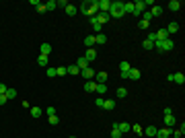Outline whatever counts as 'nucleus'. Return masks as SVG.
Wrapping results in <instances>:
<instances>
[{
	"label": "nucleus",
	"instance_id": "nucleus-27",
	"mask_svg": "<svg viewBox=\"0 0 185 138\" xmlns=\"http://www.w3.org/2000/svg\"><path fill=\"white\" fill-rule=\"evenodd\" d=\"M150 15L152 17H160V15H162V6H156V4H154L152 10H150Z\"/></svg>",
	"mask_w": 185,
	"mask_h": 138
},
{
	"label": "nucleus",
	"instance_id": "nucleus-9",
	"mask_svg": "<svg viewBox=\"0 0 185 138\" xmlns=\"http://www.w3.org/2000/svg\"><path fill=\"white\" fill-rule=\"evenodd\" d=\"M76 66H78V70H80V72H82V70H84V68H89L91 64H89V62L84 60V56H80V58L76 60Z\"/></svg>",
	"mask_w": 185,
	"mask_h": 138
},
{
	"label": "nucleus",
	"instance_id": "nucleus-45",
	"mask_svg": "<svg viewBox=\"0 0 185 138\" xmlns=\"http://www.w3.org/2000/svg\"><path fill=\"white\" fill-rule=\"evenodd\" d=\"M146 39H148V41H152V43H154V41H156V33H148V37H146Z\"/></svg>",
	"mask_w": 185,
	"mask_h": 138
},
{
	"label": "nucleus",
	"instance_id": "nucleus-12",
	"mask_svg": "<svg viewBox=\"0 0 185 138\" xmlns=\"http://www.w3.org/2000/svg\"><path fill=\"white\" fill-rule=\"evenodd\" d=\"M171 136V130L169 128H160V130H156V136L154 138H169Z\"/></svg>",
	"mask_w": 185,
	"mask_h": 138
},
{
	"label": "nucleus",
	"instance_id": "nucleus-36",
	"mask_svg": "<svg viewBox=\"0 0 185 138\" xmlns=\"http://www.w3.org/2000/svg\"><path fill=\"white\" fill-rule=\"evenodd\" d=\"M152 19H154V17L150 15V10H144V12H142V21H146V23H150Z\"/></svg>",
	"mask_w": 185,
	"mask_h": 138
},
{
	"label": "nucleus",
	"instance_id": "nucleus-28",
	"mask_svg": "<svg viewBox=\"0 0 185 138\" xmlns=\"http://www.w3.org/2000/svg\"><path fill=\"white\" fill-rule=\"evenodd\" d=\"M111 138H121V132L117 130V122H115L113 128H111Z\"/></svg>",
	"mask_w": 185,
	"mask_h": 138
},
{
	"label": "nucleus",
	"instance_id": "nucleus-14",
	"mask_svg": "<svg viewBox=\"0 0 185 138\" xmlns=\"http://www.w3.org/2000/svg\"><path fill=\"white\" fill-rule=\"evenodd\" d=\"M156 130H159V128H154V126H148V128H144L142 134H146L148 138H154V136H156Z\"/></svg>",
	"mask_w": 185,
	"mask_h": 138
},
{
	"label": "nucleus",
	"instance_id": "nucleus-38",
	"mask_svg": "<svg viewBox=\"0 0 185 138\" xmlns=\"http://www.w3.org/2000/svg\"><path fill=\"white\" fill-rule=\"evenodd\" d=\"M15 97H17V91H15V89H9V91H6V99H15Z\"/></svg>",
	"mask_w": 185,
	"mask_h": 138
},
{
	"label": "nucleus",
	"instance_id": "nucleus-44",
	"mask_svg": "<svg viewBox=\"0 0 185 138\" xmlns=\"http://www.w3.org/2000/svg\"><path fill=\"white\" fill-rule=\"evenodd\" d=\"M138 27H140V29H148V27H150V23H146V21H140V23H138Z\"/></svg>",
	"mask_w": 185,
	"mask_h": 138
},
{
	"label": "nucleus",
	"instance_id": "nucleus-25",
	"mask_svg": "<svg viewBox=\"0 0 185 138\" xmlns=\"http://www.w3.org/2000/svg\"><path fill=\"white\" fill-rule=\"evenodd\" d=\"M175 124H177V120L173 118V115H165V126H167V128H171V126H175Z\"/></svg>",
	"mask_w": 185,
	"mask_h": 138
},
{
	"label": "nucleus",
	"instance_id": "nucleus-1",
	"mask_svg": "<svg viewBox=\"0 0 185 138\" xmlns=\"http://www.w3.org/2000/svg\"><path fill=\"white\" fill-rule=\"evenodd\" d=\"M175 48V41L173 39H165V41H154V50L159 52H171Z\"/></svg>",
	"mask_w": 185,
	"mask_h": 138
},
{
	"label": "nucleus",
	"instance_id": "nucleus-2",
	"mask_svg": "<svg viewBox=\"0 0 185 138\" xmlns=\"http://www.w3.org/2000/svg\"><path fill=\"white\" fill-rule=\"evenodd\" d=\"M169 83H177V85H183L185 83V76H183V72H175V74H169Z\"/></svg>",
	"mask_w": 185,
	"mask_h": 138
},
{
	"label": "nucleus",
	"instance_id": "nucleus-23",
	"mask_svg": "<svg viewBox=\"0 0 185 138\" xmlns=\"http://www.w3.org/2000/svg\"><path fill=\"white\" fill-rule=\"evenodd\" d=\"M115 95H117L119 99H126V97H127V89H126V87H119L117 91H115Z\"/></svg>",
	"mask_w": 185,
	"mask_h": 138
},
{
	"label": "nucleus",
	"instance_id": "nucleus-40",
	"mask_svg": "<svg viewBox=\"0 0 185 138\" xmlns=\"http://www.w3.org/2000/svg\"><path fill=\"white\" fill-rule=\"evenodd\" d=\"M47 118H50V124H51V126L60 124V118H58V115H47Z\"/></svg>",
	"mask_w": 185,
	"mask_h": 138
},
{
	"label": "nucleus",
	"instance_id": "nucleus-32",
	"mask_svg": "<svg viewBox=\"0 0 185 138\" xmlns=\"http://www.w3.org/2000/svg\"><path fill=\"white\" fill-rule=\"evenodd\" d=\"M121 6H124L121 0H113V2H111V9H113V10H121Z\"/></svg>",
	"mask_w": 185,
	"mask_h": 138
},
{
	"label": "nucleus",
	"instance_id": "nucleus-20",
	"mask_svg": "<svg viewBox=\"0 0 185 138\" xmlns=\"http://www.w3.org/2000/svg\"><path fill=\"white\" fill-rule=\"evenodd\" d=\"M130 68H132V66H130V62H119V70H121V74H127V72H130Z\"/></svg>",
	"mask_w": 185,
	"mask_h": 138
},
{
	"label": "nucleus",
	"instance_id": "nucleus-48",
	"mask_svg": "<svg viewBox=\"0 0 185 138\" xmlns=\"http://www.w3.org/2000/svg\"><path fill=\"white\" fill-rule=\"evenodd\" d=\"M6 101H9V99H6V95H0V105H4Z\"/></svg>",
	"mask_w": 185,
	"mask_h": 138
},
{
	"label": "nucleus",
	"instance_id": "nucleus-42",
	"mask_svg": "<svg viewBox=\"0 0 185 138\" xmlns=\"http://www.w3.org/2000/svg\"><path fill=\"white\" fill-rule=\"evenodd\" d=\"M6 91H9V87L4 85V83H0V95H6Z\"/></svg>",
	"mask_w": 185,
	"mask_h": 138
},
{
	"label": "nucleus",
	"instance_id": "nucleus-29",
	"mask_svg": "<svg viewBox=\"0 0 185 138\" xmlns=\"http://www.w3.org/2000/svg\"><path fill=\"white\" fill-rule=\"evenodd\" d=\"M95 91H97V93L103 97L105 93H107V85H105V83H101V85H97V89H95Z\"/></svg>",
	"mask_w": 185,
	"mask_h": 138
},
{
	"label": "nucleus",
	"instance_id": "nucleus-3",
	"mask_svg": "<svg viewBox=\"0 0 185 138\" xmlns=\"http://www.w3.org/2000/svg\"><path fill=\"white\" fill-rule=\"evenodd\" d=\"M97 4H99V12H109L111 0H97Z\"/></svg>",
	"mask_w": 185,
	"mask_h": 138
},
{
	"label": "nucleus",
	"instance_id": "nucleus-26",
	"mask_svg": "<svg viewBox=\"0 0 185 138\" xmlns=\"http://www.w3.org/2000/svg\"><path fill=\"white\" fill-rule=\"evenodd\" d=\"M169 9H171V10H175V12H177V10L181 9V2H179V0H171V2H169Z\"/></svg>",
	"mask_w": 185,
	"mask_h": 138
},
{
	"label": "nucleus",
	"instance_id": "nucleus-33",
	"mask_svg": "<svg viewBox=\"0 0 185 138\" xmlns=\"http://www.w3.org/2000/svg\"><path fill=\"white\" fill-rule=\"evenodd\" d=\"M91 23H92V29H95V31H97V33H99V31H101V23H99V21H97V19H95V17H92L91 19Z\"/></svg>",
	"mask_w": 185,
	"mask_h": 138
},
{
	"label": "nucleus",
	"instance_id": "nucleus-35",
	"mask_svg": "<svg viewBox=\"0 0 185 138\" xmlns=\"http://www.w3.org/2000/svg\"><path fill=\"white\" fill-rule=\"evenodd\" d=\"M109 17H115V19H121V17H124V12H121V10H113V9H109Z\"/></svg>",
	"mask_w": 185,
	"mask_h": 138
},
{
	"label": "nucleus",
	"instance_id": "nucleus-19",
	"mask_svg": "<svg viewBox=\"0 0 185 138\" xmlns=\"http://www.w3.org/2000/svg\"><path fill=\"white\" fill-rule=\"evenodd\" d=\"M47 62H50V56H43V54H39V58H37V64L45 68V66H47Z\"/></svg>",
	"mask_w": 185,
	"mask_h": 138
},
{
	"label": "nucleus",
	"instance_id": "nucleus-18",
	"mask_svg": "<svg viewBox=\"0 0 185 138\" xmlns=\"http://www.w3.org/2000/svg\"><path fill=\"white\" fill-rule=\"evenodd\" d=\"M29 111H31V115H33V118H41V115H43V109H41V107H37V105H33Z\"/></svg>",
	"mask_w": 185,
	"mask_h": 138
},
{
	"label": "nucleus",
	"instance_id": "nucleus-21",
	"mask_svg": "<svg viewBox=\"0 0 185 138\" xmlns=\"http://www.w3.org/2000/svg\"><path fill=\"white\" fill-rule=\"evenodd\" d=\"M103 109H107V111L115 109V101H113V99H105V103H103Z\"/></svg>",
	"mask_w": 185,
	"mask_h": 138
},
{
	"label": "nucleus",
	"instance_id": "nucleus-10",
	"mask_svg": "<svg viewBox=\"0 0 185 138\" xmlns=\"http://www.w3.org/2000/svg\"><path fill=\"white\" fill-rule=\"evenodd\" d=\"M142 76V72L138 68H130V72H127V78H132V80H138V78Z\"/></svg>",
	"mask_w": 185,
	"mask_h": 138
},
{
	"label": "nucleus",
	"instance_id": "nucleus-31",
	"mask_svg": "<svg viewBox=\"0 0 185 138\" xmlns=\"http://www.w3.org/2000/svg\"><path fill=\"white\" fill-rule=\"evenodd\" d=\"M142 48L146 50V52H150V50H154V43L148 41V39H144V41H142Z\"/></svg>",
	"mask_w": 185,
	"mask_h": 138
},
{
	"label": "nucleus",
	"instance_id": "nucleus-13",
	"mask_svg": "<svg viewBox=\"0 0 185 138\" xmlns=\"http://www.w3.org/2000/svg\"><path fill=\"white\" fill-rule=\"evenodd\" d=\"M95 19H97V21H99L101 25H105V23H107V21H109L111 17H109V12H99V15H97Z\"/></svg>",
	"mask_w": 185,
	"mask_h": 138
},
{
	"label": "nucleus",
	"instance_id": "nucleus-6",
	"mask_svg": "<svg viewBox=\"0 0 185 138\" xmlns=\"http://www.w3.org/2000/svg\"><path fill=\"white\" fill-rule=\"evenodd\" d=\"M156 33V41H165V39H169V33H167V29L162 27V29H159V31H154Z\"/></svg>",
	"mask_w": 185,
	"mask_h": 138
},
{
	"label": "nucleus",
	"instance_id": "nucleus-15",
	"mask_svg": "<svg viewBox=\"0 0 185 138\" xmlns=\"http://www.w3.org/2000/svg\"><path fill=\"white\" fill-rule=\"evenodd\" d=\"M84 45H86V50H89V48H95V45H97V43H95V35H86V37H84Z\"/></svg>",
	"mask_w": 185,
	"mask_h": 138
},
{
	"label": "nucleus",
	"instance_id": "nucleus-34",
	"mask_svg": "<svg viewBox=\"0 0 185 138\" xmlns=\"http://www.w3.org/2000/svg\"><path fill=\"white\" fill-rule=\"evenodd\" d=\"M56 9H58V2H54V0L45 2V10H56Z\"/></svg>",
	"mask_w": 185,
	"mask_h": 138
},
{
	"label": "nucleus",
	"instance_id": "nucleus-4",
	"mask_svg": "<svg viewBox=\"0 0 185 138\" xmlns=\"http://www.w3.org/2000/svg\"><path fill=\"white\" fill-rule=\"evenodd\" d=\"M80 74H82V76L86 78V80H92V78H95V74H97V70L92 68V66H89V68H84L82 72H80Z\"/></svg>",
	"mask_w": 185,
	"mask_h": 138
},
{
	"label": "nucleus",
	"instance_id": "nucleus-22",
	"mask_svg": "<svg viewBox=\"0 0 185 138\" xmlns=\"http://www.w3.org/2000/svg\"><path fill=\"white\" fill-rule=\"evenodd\" d=\"M64 10H66V15H68V17H74L76 12H78V9H76L74 4H68V6H66Z\"/></svg>",
	"mask_w": 185,
	"mask_h": 138
},
{
	"label": "nucleus",
	"instance_id": "nucleus-8",
	"mask_svg": "<svg viewBox=\"0 0 185 138\" xmlns=\"http://www.w3.org/2000/svg\"><path fill=\"white\" fill-rule=\"evenodd\" d=\"M92 80H95L97 85H101V83H107V72H97Z\"/></svg>",
	"mask_w": 185,
	"mask_h": 138
},
{
	"label": "nucleus",
	"instance_id": "nucleus-49",
	"mask_svg": "<svg viewBox=\"0 0 185 138\" xmlns=\"http://www.w3.org/2000/svg\"><path fill=\"white\" fill-rule=\"evenodd\" d=\"M70 138H76V136H70Z\"/></svg>",
	"mask_w": 185,
	"mask_h": 138
},
{
	"label": "nucleus",
	"instance_id": "nucleus-47",
	"mask_svg": "<svg viewBox=\"0 0 185 138\" xmlns=\"http://www.w3.org/2000/svg\"><path fill=\"white\" fill-rule=\"evenodd\" d=\"M58 6H62V9H66V6H68V2H66V0H60V2H58Z\"/></svg>",
	"mask_w": 185,
	"mask_h": 138
},
{
	"label": "nucleus",
	"instance_id": "nucleus-24",
	"mask_svg": "<svg viewBox=\"0 0 185 138\" xmlns=\"http://www.w3.org/2000/svg\"><path fill=\"white\" fill-rule=\"evenodd\" d=\"M66 70H68V74H80V70H78V66L76 64H70V66H66Z\"/></svg>",
	"mask_w": 185,
	"mask_h": 138
},
{
	"label": "nucleus",
	"instance_id": "nucleus-43",
	"mask_svg": "<svg viewBox=\"0 0 185 138\" xmlns=\"http://www.w3.org/2000/svg\"><path fill=\"white\" fill-rule=\"evenodd\" d=\"M132 130H134L136 134H142V132H144V128H142V126H138V124H136V126H132Z\"/></svg>",
	"mask_w": 185,
	"mask_h": 138
},
{
	"label": "nucleus",
	"instance_id": "nucleus-41",
	"mask_svg": "<svg viewBox=\"0 0 185 138\" xmlns=\"http://www.w3.org/2000/svg\"><path fill=\"white\" fill-rule=\"evenodd\" d=\"M103 103H105V97H97V101H95V105H99V107H103Z\"/></svg>",
	"mask_w": 185,
	"mask_h": 138
},
{
	"label": "nucleus",
	"instance_id": "nucleus-7",
	"mask_svg": "<svg viewBox=\"0 0 185 138\" xmlns=\"http://www.w3.org/2000/svg\"><path fill=\"white\" fill-rule=\"evenodd\" d=\"M165 29H167L169 35H171V33H177V31H179V23H177V21H171V23H169Z\"/></svg>",
	"mask_w": 185,
	"mask_h": 138
},
{
	"label": "nucleus",
	"instance_id": "nucleus-11",
	"mask_svg": "<svg viewBox=\"0 0 185 138\" xmlns=\"http://www.w3.org/2000/svg\"><path fill=\"white\" fill-rule=\"evenodd\" d=\"M117 130L121 132V134H126V132H130V130H132V126H130L127 122H117Z\"/></svg>",
	"mask_w": 185,
	"mask_h": 138
},
{
	"label": "nucleus",
	"instance_id": "nucleus-16",
	"mask_svg": "<svg viewBox=\"0 0 185 138\" xmlns=\"http://www.w3.org/2000/svg\"><path fill=\"white\" fill-rule=\"evenodd\" d=\"M95 89H97V83H95V80H86V83H84V91H86V93H92Z\"/></svg>",
	"mask_w": 185,
	"mask_h": 138
},
{
	"label": "nucleus",
	"instance_id": "nucleus-5",
	"mask_svg": "<svg viewBox=\"0 0 185 138\" xmlns=\"http://www.w3.org/2000/svg\"><path fill=\"white\" fill-rule=\"evenodd\" d=\"M84 60L89 62V64H91L92 60H97V50H95V48H89L86 54H84Z\"/></svg>",
	"mask_w": 185,
	"mask_h": 138
},
{
	"label": "nucleus",
	"instance_id": "nucleus-30",
	"mask_svg": "<svg viewBox=\"0 0 185 138\" xmlns=\"http://www.w3.org/2000/svg\"><path fill=\"white\" fill-rule=\"evenodd\" d=\"M41 54L43 56H50L51 54V45L50 43H41Z\"/></svg>",
	"mask_w": 185,
	"mask_h": 138
},
{
	"label": "nucleus",
	"instance_id": "nucleus-39",
	"mask_svg": "<svg viewBox=\"0 0 185 138\" xmlns=\"http://www.w3.org/2000/svg\"><path fill=\"white\" fill-rule=\"evenodd\" d=\"M45 74H47V76H50V78L58 76V74H56V68H51V66H50V68H47V70H45Z\"/></svg>",
	"mask_w": 185,
	"mask_h": 138
},
{
	"label": "nucleus",
	"instance_id": "nucleus-46",
	"mask_svg": "<svg viewBox=\"0 0 185 138\" xmlns=\"http://www.w3.org/2000/svg\"><path fill=\"white\" fill-rule=\"evenodd\" d=\"M45 113H47V115H56V109H54V107H47Z\"/></svg>",
	"mask_w": 185,
	"mask_h": 138
},
{
	"label": "nucleus",
	"instance_id": "nucleus-37",
	"mask_svg": "<svg viewBox=\"0 0 185 138\" xmlns=\"http://www.w3.org/2000/svg\"><path fill=\"white\" fill-rule=\"evenodd\" d=\"M56 74H58V76H66V74H68L66 66H60V68H56Z\"/></svg>",
	"mask_w": 185,
	"mask_h": 138
},
{
	"label": "nucleus",
	"instance_id": "nucleus-17",
	"mask_svg": "<svg viewBox=\"0 0 185 138\" xmlns=\"http://www.w3.org/2000/svg\"><path fill=\"white\" fill-rule=\"evenodd\" d=\"M95 43H97V45H103V43H107V35L97 33V35H95Z\"/></svg>",
	"mask_w": 185,
	"mask_h": 138
}]
</instances>
